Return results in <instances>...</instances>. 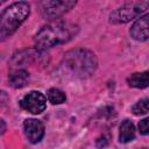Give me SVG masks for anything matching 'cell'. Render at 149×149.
Returning <instances> with one entry per match:
<instances>
[{
    "instance_id": "4fadbf2b",
    "label": "cell",
    "mask_w": 149,
    "mask_h": 149,
    "mask_svg": "<svg viewBox=\"0 0 149 149\" xmlns=\"http://www.w3.org/2000/svg\"><path fill=\"white\" fill-rule=\"evenodd\" d=\"M133 113L135 115H143L148 113V99H141L133 106Z\"/></svg>"
},
{
    "instance_id": "7a4b0ae2",
    "label": "cell",
    "mask_w": 149,
    "mask_h": 149,
    "mask_svg": "<svg viewBox=\"0 0 149 149\" xmlns=\"http://www.w3.org/2000/svg\"><path fill=\"white\" fill-rule=\"evenodd\" d=\"M30 6L26 1H17L8 6L0 14V42L14 34L29 16Z\"/></svg>"
},
{
    "instance_id": "e0dca14e",
    "label": "cell",
    "mask_w": 149,
    "mask_h": 149,
    "mask_svg": "<svg viewBox=\"0 0 149 149\" xmlns=\"http://www.w3.org/2000/svg\"><path fill=\"white\" fill-rule=\"evenodd\" d=\"M0 5H1V1H0Z\"/></svg>"
},
{
    "instance_id": "5b68a950",
    "label": "cell",
    "mask_w": 149,
    "mask_h": 149,
    "mask_svg": "<svg viewBox=\"0 0 149 149\" xmlns=\"http://www.w3.org/2000/svg\"><path fill=\"white\" fill-rule=\"evenodd\" d=\"M74 6H76V1H69V0H52V1H43L40 3L42 15L49 20H54L62 16Z\"/></svg>"
},
{
    "instance_id": "30bf717a",
    "label": "cell",
    "mask_w": 149,
    "mask_h": 149,
    "mask_svg": "<svg viewBox=\"0 0 149 149\" xmlns=\"http://www.w3.org/2000/svg\"><path fill=\"white\" fill-rule=\"evenodd\" d=\"M127 83L132 87L144 88L148 86V83H149V73H148V71L133 73V74H130V77L127 78Z\"/></svg>"
},
{
    "instance_id": "ba28073f",
    "label": "cell",
    "mask_w": 149,
    "mask_h": 149,
    "mask_svg": "<svg viewBox=\"0 0 149 149\" xmlns=\"http://www.w3.org/2000/svg\"><path fill=\"white\" fill-rule=\"evenodd\" d=\"M148 17L149 15L146 13L140 16L130 28V35L136 41H147L148 40Z\"/></svg>"
},
{
    "instance_id": "9a60e30c",
    "label": "cell",
    "mask_w": 149,
    "mask_h": 149,
    "mask_svg": "<svg viewBox=\"0 0 149 149\" xmlns=\"http://www.w3.org/2000/svg\"><path fill=\"white\" fill-rule=\"evenodd\" d=\"M7 101H8V95L6 94V92L0 91V106L5 105Z\"/></svg>"
},
{
    "instance_id": "6da1fadb",
    "label": "cell",
    "mask_w": 149,
    "mask_h": 149,
    "mask_svg": "<svg viewBox=\"0 0 149 149\" xmlns=\"http://www.w3.org/2000/svg\"><path fill=\"white\" fill-rule=\"evenodd\" d=\"M78 31V26L65 22L55 21L44 26L35 36L37 49H48L70 41Z\"/></svg>"
},
{
    "instance_id": "7c38bea8",
    "label": "cell",
    "mask_w": 149,
    "mask_h": 149,
    "mask_svg": "<svg viewBox=\"0 0 149 149\" xmlns=\"http://www.w3.org/2000/svg\"><path fill=\"white\" fill-rule=\"evenodd\" d=\"M47 95H48L49 101H50L51 104H54V105L63 104V102L65 101V99H66L65 93H64L63 91L58 90V88H50V90L48 91Z\"/></svg>"
},
{
    "instance_id": "8992f818",
    "label": "cell",
    "mask_w": 149,
    "mask_h": 149,
    "mask_svg": "<svg viewBox=\"0 0 149 149\" xmlns=\"http://www.w3.org/2000/svg\"><path fill=\"white\" fill-rule=\"evenodd\" d=\"M20 105L23 109L28 111L33 114H40L45 109L47 106V99L45 97L38 92V91H31L28 94H26L21 101Z\"/></svg>"
},
{
    "instance_id": "2e32d148",
    "label": "cell",
    "mask_w": 149,
    "mask_h": 149,
    "mask_svg": "<svg viewBox=\"0 0 149 149\" xmlns=\"http://www.w3.org/2000/svg\"><path fill=\"white\" fill-rule=\"evenodd\" d=\"M5 132H6V122L2 119H0V135L3 134Z\"/></svg>"
},
{
    "instance_id": "52a82bcc",
    "label": "cell",
    "mask_w": 149,
    "mask_h": 149,
    "mask_svg": "<svg viewBox=\"0 0 149 149\" xmlns=\"http://www.w3.org/2000/svg\"><path fill=\"white\" fill-rule=\"evenodd\" d=\"M24 133L29 142L37 143L42 140L44 135V126L40 120L36 119H27L24 121Z\"/></svg>"
},
{
    "instance_id": "8fae6325",
    "label": "cell",
    "mask_w": 149,
    "mask_h": 149,
    "mask_svg": "<svg viewBox=\"0 0 149 149\" xmlns=\"http://www.w3.org/2000/svg\"><path fill=\"white\" fill-rule=\"evenodd\" d=\"M135 137V127L132 121L125 120L120 126V133H119V140L122 143L130 142Z\"/></svg>"
},
{
    "instance_id": "3957f363",
    "label": "cell",
    "mask_w": 149,
    "mask_h": 149,
    "mask_svg": "<svg viewBox=\"0 0 149 149\" xmlns=\"http://www.w3.org/2000/svg\"><path fill=\"white\" fill-rule=\"evenodd\" d=\"M64 66L78 77L91 76L97 69L95 55L86 49H73L68 51L63 58Z\"/></svg>"
},
{
    "instance_id": "277c9868",
    "label": "cell",
    "mask_w": 149,
    "mask_h": 149,
    "mask_svg": "<svg viewBox=\"0 0 149 149\" xmlns=\"http://www.w3.org/2000/svg\"><path fill=\"white\" fill-rule=\"evenodd\" d=\"M149 2H132V3H126L119 8H116L114 12L111 13L109 15V22L114 24H120V23H126L129 22L130 20L135 19L139 16L141 13L146 12L148 9Z\"/></svg>"
},
{
    "instance_id": "5bb4252c",
    "label": "cell",
    "mask_w": 149,
    "mask_h": 149,
    "mask_svg": "<svg viewBox=\"0 0 149 149\" xmlns=\"http://www.w3.org/2000/svg\"><path fill=\"white\" fill-rule=\"evenodd\" d=\"M148 121H149V120L146 118V119H143L142 121H140V123H139V129H140L141 134H143V135H147V134H148V130H149Z\"/></svg>"
},
{
    "instance_id": "9c48e42d",
    "label": "cell",
    "mask_w": 149,
    "mask_h": 149,
    "mask_svg": "<svg viewBox=\"0 0 149 149\" xmlns=\"http://www.w3.org/2000/svg\"><path fill=\"white\" fill-rule=\"evenodd\" d=\"M8 80H9V84H10L12 87H14V88H22L29 81V73L26 70L16 69V70H13L9 73Z\"/></svg>"
}]
</instances>
